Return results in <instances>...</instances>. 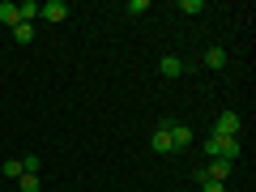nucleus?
Here are the masks:
<instances>
[{
    "label": "nucleus",
    "instance_id": "nucleus-1",
    "mask_svg": "<svg viewBox=\"0 0 256 192\" xmlns=\"http://www.w3.org/2000/svg\"><path fill=\"white\" fill-rule=\"evenodd\" d=\"M205 150H210V158H226V162H235V158H239V137H218V132H210Z\"/></svg>",
    "mask_w": 256,
    "mask_h": 192
},
{
    "label": "nucleus",
    "instance_id": "nucleus-2",
    "mask_svg": "<svg viewBox=\"0 0 256 192\" xmlns=\"http://www.w3.org/2000/svg\"><path fill=\"white\" fill-rule=\"evenodd\" d=\"M214 132H218V137H239V116L235 111H222V116L214 120Z\"/></svg>",
    "mask_w": 256,
    "mask_h": 192
},
{
    "label": "nucleus",
    "instance_id": "nucleus-3",
    "mask_svg": "<svg viewBox=\"0 0 256 192\" xmlns=\"http://www.w3.org/2000/svg\"><path fill=\"white\" fill-rule=\"evenodd\" d=\"M38 18H47V22H64V18H68V4H64V0H47V4H38Z\"/></svg>",
    "mask_w": 256,
    "mask_h": 192
},
{
    "label": "nucleus",
    "instance_id": "nucleus-4",
    "mask_svg": "<svg viewBox=\"0 0 256 192\" xmlns=\"http://www.w3.org/2000/svg\"><path fill=\"white\" fill-rule=\"evenodd\" d=\"M150 146H154L158 154H171V120H162V124H158V132H154V141H150Z\"/></svg>",
    "mask_w": 256,
    "mask_h": 192
},
{
    "label": "nucleus",
    "instance_id": "nucleus-5",
    "mask_svg": "<svg viewBox=\"0 0 256 192\" xmlns=\"http://www.w3.org/2000/svg\"><path fill=\"white\" fill-rule=\"evenodd\" d=\"M192 146V128L188 124H171V150H188Z\"/></svg>",
    "mask_w": 256,
    "mask_h": 192
},
{
    "label": "nucleus",
    "instance_id": "nucleus-6",
    "mask_svg": "<svg viewBox=\"0 0 256 192\" xmlns=\"http://www.w3.org/2000/svg\"><path fill=\"white\" fill-rule=\"evenodd\" d=\"M205 175V180H226V175H230V162H226V158H214V162H210V171H201Z\"/></svg>",
    "mask_w": 256,
    "mask_h": 192
},
{
    "label": "nucleus",
    "instance_id": "nucleus-7",
    "mask_svg": "<svg viewBox=\"0 0 256 192\" xmlns=\"http://www.w3.org/2000/svg\"><path fill=\"white\" fill-rule=\"evenodd\" d=\"M0 22H4V26H22V18H18V4H9V0H4V4H0Z\"/></svg>",
    "mask_w": 256,
    "mask_h": 192
},
{
    "label": "nucleus",
    "instance_id": "nucleus-8",
    "mask_svg": "<svg viewBox=\"0 0 256 192\" xmlns=\"http://www.w3.org/2000/svg\"><path fill=\"white\" fill-rule=\"evenodd\" d=\"M18 18L22 22H34L38 18V0H22V4H18Z\"/></svg>",
    "mask_w": 256,
    "mask_h": 192
},
{
    "label": "nucleus",
    "instance_id": "nucleus-9",
    "mask_svg": "<svg viewBox=\"0 0 256 192\" xmlns=\"http://www.w3.org/2000/svg\"><path fill=\"white\" fill-rule=\"evenodd\" d=\"M205 64H210V68H226V52H222V47H210V52H205Z\"/></svg>",
    "mask_w": 256,
    "mask_h": 192
},
{
    "label": "nucleus",
    "instance_id": "nucleus-10",
    "mask_svg": "<svg viewBox=\"0 0 256 192\" xmlns=\"http://www.w3.org/2000/svg\"><path fill=\"white\" fill-rule=\"evenodd\" d=\"M158 68H162V77H180V73H184V60H175V56H166V60L158 64Z\"/></svg>",
    "mask_w": 256,
    "mask_h": 192
},
{
    "label": "nucleus",
    "instance_id": "nucleus-11",
    "mask_svg": "<svg viewBox=\"0 0 256 192\" xmlns=\"http://www.w3.org/2000/svg\"><path fill=\"white\" fill-rule=\"evenodd\" d=\"M13 38H18V43H30V38H34V26H30V22H22V26H13Z\"/></svg>",
    "mask_w": 256,
    "mask_h": 192
},
{
    "label": "nucleus",
    "instance_id": "nucleus-12",
    "mask_svg": "<svg viewBox=\"0 0 256 192\" xmlns=\"http://www.w3.org/2000/svg\"><path fill=\"white\" fill-rule=\"evenodd\" d=\"M18 188H22V192H38V188H43V180H38V175H22Z\"/></svg>",
    "mask_w": 256,
    "mask_h": 192
},
{
    "label": "nucleus",
    "instance_id": "nucleus-13",
    "mask_svg": "<svg viewBox=\"0 0 256 192\" xmlns=\"http://www.w3.org/2000/svg\"><path fill=\"white\" fill-rule=\"evenodd\" d=\"M4 175H9V180H22V158H9V162H4Z\"/></svg>",
    "mask_w": 256,
    "mask_h": 192
},
{
    "label": "nucleus",
    "instance_id": "nucleus-14",
    "mask_svg": "<svg viewBox=\"0 0 256 192\" xmlns=\"http://www.w3.org/2000/svg\"><path fill=\"white\" fill-rule=\"evenodd\" d=\"M201 192H226V184H218V180H205V175H201Z\"/></svg>",
    "mask_w": 256,
    "mask_h": 192
}]
</instances>
